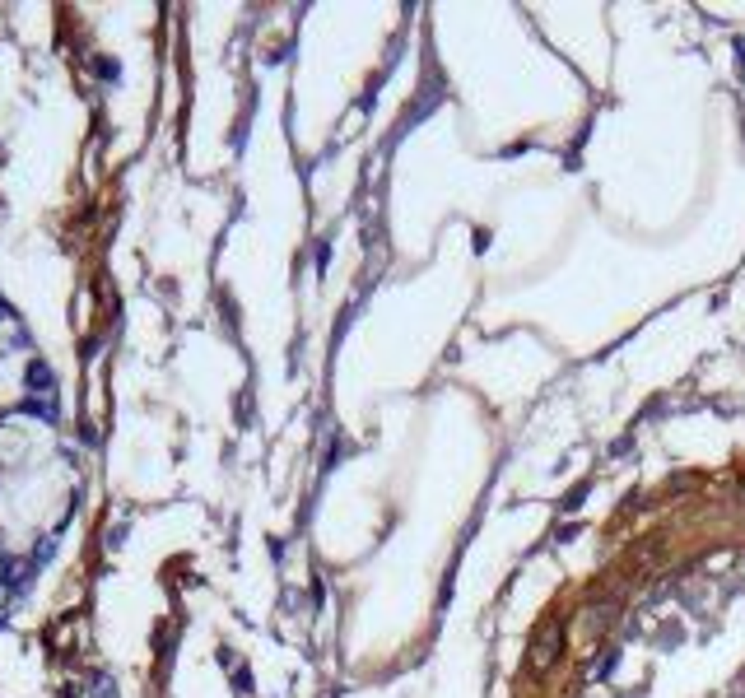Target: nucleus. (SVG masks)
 I'll use <instances>...</instances> for the list:
<instances>
[{
	"label": "nucleus",
	"instance_id": "1",
	"mask_svg": "<svg viewBox=\"0 0 745 698\" xmlns=\"http://www.w3.org/2000/svg\"><path fill=\"white\" fill-rule=\"evenodd\" d=\"M559 651H564V624H559V620H541L536 642H531V666H536V670H550V666L559 661Z\"/></svg>",
	"mask_w": 745,
	"mask_h": 698
},
{
	"label": "nucleus",
	"instance_id": "2",
	"mask_svg": "<svg viewBox=\"0 0 745 698\" xmlns=\"http://www.w3.org/2000/svg\"><path fill=\"white\" fill-rule=\"evenodd\" d=\"M28 387L42 391V396H56V382H51V368H47L42 358H33L28 363Z\"/></svg>",
	"mask_w": 745,
	"mask_h": 698
},
{
	"label": "nucleus",
	"instance_id": "3",
	"mask_svg": "<svg viewBox=\"0 0 745 698\" xmlns=\"http://www.w3.org/2000/svg\"><path fill=\"white\" fill-rule=\"evenodd\" d=\"M98 698H117V694H112V684H108V680H98Z\"/></svg>",
	"mask_w": 745,
	"mask_h": 698
},
{
	"label": "nucleus",
	"instance_id": "4",
	"mask_svg": "<svg viewBox=\"0 0 745 698\" xmlns=\"http://www.w3.org/2000/svg\"><path fill=\"white\" fill-rule=\"evenodd\" d=\"M0 322H5V303H0Z\"/></svg>",
	"mask_w": 745,
	"mask_h": 698
}]
</instances>
